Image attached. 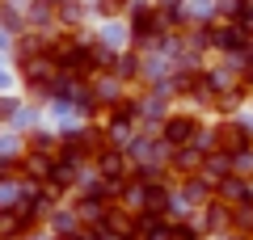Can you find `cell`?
<instances>
[{"label": "cell", "instance_id": "obj_1", "mask_svg": "<svg viewBox=\"0 0 253 240\" xmlns=\"http://www.w3.org/2000/svg\"><path fill=\"white\" fill-rule=\"evenodd\" d=\"M161 139L169 143V148H190V143L199 139V118H190V114H173V118H165V126H161Z\"/></svg>", "mask_w": 253, "mask_h": 240}, {"label": "cell", "instance_id": "obj_4", "mask_svg": "<svg viewBox=\"0 0 253 240\" xmlns=\"http://www.w3.org/2000/svg\"><path fill=\"white\" fill-rule=\"evenodd\" d=\"M177 4H181V0H161V13L165 9H177Z\"/></svg>", "mask_w": 253, "mask_h": 240}, {"label": "cell", "instance_id": "obj_2", "mask_svg": "<svg viewBox=\"0 0 253 240\" xmlns=\"http://www.w3.org/2000/svg\"><path fill=\"white\" fill-rule=\"evenodd\" d=\"M30 228L26 215H13V211H0V236H21Z\"/></svg>", "mask_w": 253, "mask_h": 240}, {"label": "cell", "instance_id": "obj_3", "mask_svg": "<svg viewBox=\"0 0 253 240\" xmlns=\"http://www.w3.org/2000/svg\"><path fill=\"white\" fill-rule=\"evenodd\" d=\"M126 0H101V13H123Z\"/></svg>", "mask_w": 253, "mask_h": 240}, {"label": "cell", "instance_id": "obj_5", "mask_svg": "<svg viewBox=\"0 0 253 240\" xmlns=\"http://www.w3.org/2000/svg\"><path fill=\"white\" fill-rule=\"evenodd\" d=\"M59 240H84V236H59Z\"/></svg>", "mask_w": 253, "mask_h": 240}]
</instances>
